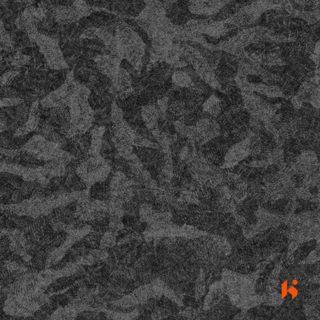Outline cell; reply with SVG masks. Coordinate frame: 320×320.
I'll use <instances>...</instances> for the list:
<instances>
[{"mask_svg": "<svg viewBox=\"0 0 320 320\" xmlns=\"http://www.w3.org/2000/svg\"><path fill=\"white\" fill-rule=\"evenodd\" d=\"M225 111L222 100L217 95H212L202 104V112L213 118H217Z\"/></svg>", "mask_w": 320, "mask_h": 320, "instance_id": "10", "label": "cell"}, {"mask_svg": "<svg viewBox=\"0 0 320 320\" xmlns=\"http://www.w3.org/2000/svg\"><path fill=\"white\" fill-rule=\"evenodd\" d=\"M250 138L247 137L229 148L221 168H232L250 155Z\"/></svg>", "mask_w": 320, "mask_h": 320, "instance_id": "6", "label": "cell"}, {"mask_svg": "<svg viewBox=\"0 0 320 320\" xmlns=\"http://www.w3.org/2000/svg\"><path fill=\"white\" fill-rule=\"evenodd\" d=\"M291 104L293 106V108L296 109V110H300L302 106L303 102L297 97V96H295V97H293L292 99H291Z\"/></svg>", "mask_w": 320, "mask_h": 320, "instance_id": "18", "label": "cell"}, {"mask_svg": "<svg viewBox=\"0 0 320 320\" xmlns=\"http://www.w3.org/2000/svg\"><path fill=\"white\" fill-rule=\"evenodd\" d=\"M23 102H25V100L22 98H2L1 108L17 106Z\"/></svg>", "mask_w": 320, "mask_h": 320, "instance_id": "16", "label": "cell"}, {"mask_svg": "<svg viewBox=\"0 0 320 320\" xmlns=\"http://www.w3.org/2000/svg\"><path fill=\"white\" fill-rule=\"evenodd\" d=\"M288 281L285 280V282L282 283V286H281V298L282 300H284L285 298L287 297L288 295Z\"/></svg>", "mask_w": 320, "mask_h": 320, "instance_id": "17", "label": "cell"}, {"mask_svg": "<svg viewBox=\"0 0 320 320\" xmlns=\"http://www.w3.org/2000/svg\"><path fill=\"white\" fill-rule=\"evenodd\" d=\"M141 116L143 122L148 130L152 132L158 129L160 115L158 109L155 105L150 104L143 106L141 109Z\"/></svg>", "mask_w": 320, "mask_h": 320, "instance_id": "9", "label": "cell"}, {"mask_svg": "<svg viewBox=\"0 0 320 320\" xmlns=\"http://www.w3.org/2000/svg\"><path fill=\"white\" fill-rule=\"evenodd\" d=\"M93 61L98 71L111 80L117 76L121 68V60L111 55H98Z\"/></svg>", "mask_w": 320, "mask_h": 320, "instance_id": "7", "label": "cell"}, {"mask_svg": "<svg viewBox=\"0 0 320 320\" xmlns=\"http://www.w3.org/2000/svg\"><path fill=\"white\" fill-rule=\"evenodd\" d=\"M288 294L290 295L291 296V298L292 300L295 299L299 295V291L297 288L295 287V286H291L290 287L288 288Z\"/></svg>", "mask_w": 320, "mask_h": 320, "instance_id": "19", "label": "cell"}, {"mask_svg": "<svg viewBox=\"0 0 320 320\" xmlns=\"http://www.w3.org/2000/svg\"><path fill=\"white\" fill-rule=\"evenodd\" d=\"M111 167L108 161L100 155L91 156L83 160L76 169V173L87 186L109 178Z\"/></svg>", "mask_w": 320, "mask_h": 320, "instance_id": "3", "label": "cell"}, {"mask_svg": "<svg viewBox=\"0 0 320 320\" xmlns=\"http://www.w3.org/2000/svg\"><path fill=\"white\" fill-rule=\"evenodd\" d=\"M115 37L119 58L126 59L137 71L141 70L145 44L137 34L128 28H118Z\"/></svg>", "mask_w": 320, "mask_h": 320, "instance_id": "2", "label": "cell"}, {"mask_svg": "<svg viewBox=\"0 0 320 320\" xmlns=\"http://www.w3.org/2000/svg\"><path fill=\"white\" fill-rule=\"evenodd\" d=\"M20 73L15 71V70H10V71L5 72V74H2L1 77V87H7V86L11 84L15 78L19 75Z\"/></svg>", "mask_w": 320, "mask_h": 320, "instance_id": "15", "label": "cell"}, {"mask_svg": "<svg viewBox=\"0 0 320 320\" xmlns=\"http://www.w3.org/2000/svg\"><path fill=\"white\" fill-rule=\"evenodd\" d=\"M116 233L111 230L106 231L101 237L100 248L101 249H112L116 244Z\"/></svg>", "mask_w": 320, "mask_h": 320, "instance_id": "14", "label": "cell"}, {"mask_svg": "<svg viewBox=\"0 0 320 320\" xmlns=\"http://www.w3.org/2000/svg\"><path fill=\"white\" fill-rule=\"evenodd\" d=\"M33 42L37 44L50 70L69 69V65L65 59L58 40L37 32L34 36Z\"/></svg>", "mask_w": 320, "mask_h": 320, "instance_id": "4", "label": "cell"}, {"mask_svg": "<svg viewBox=\"0 0 320 320\" xmlns=\"http://www.w3.org/2000/svg\"><path fill=\"white\" fill-rule=\"evenodd\" d=\"M171 81L174 86L180 88H190L194 85L193 80L186 72L177 71L171 77Z\"/></svg>", "mask_w": 320, "mask_h": 320, "instance_id": "13", "label": "cell"}, {"mask_svg": "<svg viewBox=\"0 0 320 320\" xmlns=\"http://www.w3.org/2000/svg\"><path fill=\"white\" fill-rule=\"evenodd\" d=\"M298 285V281L297 280L294 279L292 280L293 286H295V287H296V286H297Z\"/></svg>", "mask_w": 320, "mask_h": 320, "instance_id": "20", "label": "cell"}, {"mask_svg": "<svg viewBox=\"0 0 320 320\" xmlns=\"http://www.w3.org/2000/svg\"><path fill=\"white\" fill-rule=\"evenodd\" d=\"M110 180L109 179L105 181L98 182L91 187L90 197L93 199L100 201H108L111 199V189L109 186Z\"/></svg>", "mask_w": 320, "mask_h": 320, "instance_id": "11", "label": "cell"}, {"mask_svg": "<svg viewBox=\"0 0 320 320\" xmlns=\"http://www.w3.org/2000/svg\"><path fill=\"white\" fill-rule=\"evenodd\" d=\"M22 150L46 163L56 160L62 161L67 166L75 158L71 153L62 149L61 144L51 142L39 134L33 135Z\"/></svg>", "mask_w": 320, "mask_h": 320, "instance_id": "1", "label": "cell"}, {"mask_svg": "<svg viewBox=\"0 0 320 320\" xmlns=\"http://www.w3.org/2000/svg\"><path fill=\"white\" fill-rule=\"evenodd\" d=\"M67 91L68 84L66 81L61 87L52 91L40 100L41 106L46 108H55L66 105Z\"/></svg>", "mask_w": 320, "mask_h": 320, "instance_id": "8", "label": "cell"}, {"mask_svg": "<svg viewBox=\"0 0 320 320\" xmlns=\"http://www.w3.org/2000/svg\"><path fill=\"white\" fill-rule=\"evenodd\" d=\"M105 132V127L101 126L94 127L92 132V141L88 152V155L95 156L99 155L101 147H102L103 137Z\"/></svg>", "mask_w": 320, "mask_h": 320, "instance_id": "12", "label": "cell"}, {"mask_svg": "<svg viewBox=\"0 0 320 320\" xmlns=\"http://www.w3.org/2000/svg\"><path fill=\"white\" fill-rule=\"evenodd\" d=\"M196 135L194 141L202 146L205 143L221 134L219 122L209 116H203L195 125Z\"/></svg>", "mask_w": 320, "mask_h": 320, "instance_id": "5", "label": "cell"}]
</instances>
